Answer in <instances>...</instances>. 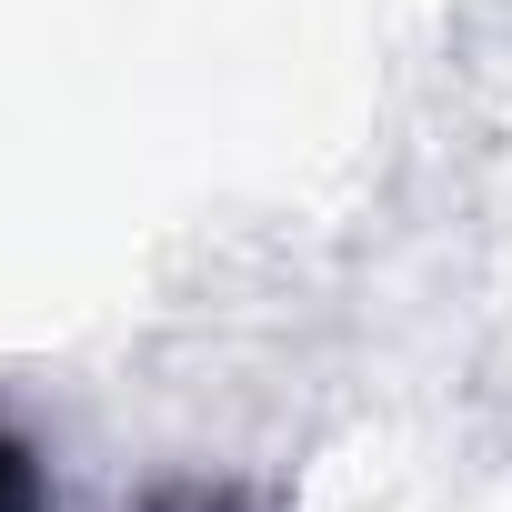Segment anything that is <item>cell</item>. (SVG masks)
Wrapping results in <instances>:
<instances>
[{"mask_svg":"<svg viewBox=\"0 0 512 512\" xmlns=\"http://www.w3.org/2000/svg\"><path fill=\"white\" fill-rule=\"evenodd\" d=\"M0 512H41V472H31V452L0 432Z\"/></svg>","mask_w":512,"mask_h":512,"instance_id":"obj_1","label":"cell"}]
</instances>
